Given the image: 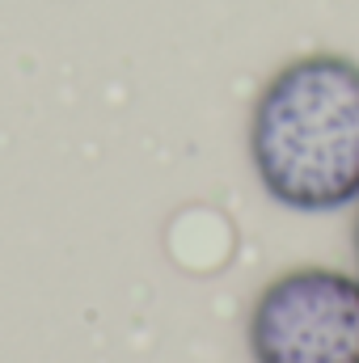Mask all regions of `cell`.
Here are the masks:
<instances>
[{"mask_svg":"<svg viewBox=\"0 0 359 363\" xmlns=\"http://www.w3.org/2000/svg\"><path fill=\"white\" fill-rule=\"evenodd\" d=\"M254 363H359V279L300 267L267 283L250 313Z\"/></svg>","mask_w":359,"mask_h":363,"instance_id":"7a4b0ae2","label":"cell"},{"mask_svg":"<svg viewBox=\"0 0 359 363\" xmlns=\"http://www.w3.org/2000/svg\"><path fill=\"white\" fill-rule=\"evenodd\" d=\"M250 161L275 203L338 211L359 199V64L300 55L279 68L250 114Z\"/></svg>","mask_w":359,"mask_h":363,"instance_id":"6da1fadb","label":"cell"},{"mask_svg":"<svg viewBox=\"0 0 359 363\" xmlns=\"http://www.w3.org/2000/svg\"><path fill=\"white\" fill-rule=\"evenodd\" d=\"M355 262H359V216H355Z\"/></svg>","mask_w":359,"mask_h":363,"instance_id":"3957f363","label":"cell"}]
</instances>
